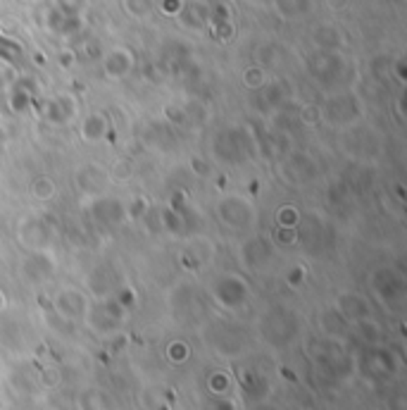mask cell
<instances>
[{"label":"cell","mask_w":407,"mask_h":410,"mask_svg":"<svg viewBox=\"0 0 407 410\" xmlns=\"http://www.w3.org/2000/svg\"><path fill=\"white\" fill-rule=\"evenodd\" d=\"M212 155L222 165H245L258 155V138L241 124L222 127L212 136Z\"/></svg>","instance_id":"1"},{"label":"cell","mask_w":407,"mask_h":410,"mask_svg":"<svg viewBox=\"0 0 407 410\" xmlns=\"http://www.w3.org/2000/svg\"><path fill=\"white\" fill-rule=\"evenodd\" d=\"M214 215L217 219L231 232H253L258 224V210L255 205L243 196H224L214 205Z\"/></svg>","instance_id":"2"},{"label":"cell","mask_w":407,"mask_h":410,"mask_svg":"<svg viewBox=\"0 0 407 410\" xmlns=\"http://www.w3.org/2000/svg\"><path fill=\"white\" fill-rule=\"evenodd\" d=\"M295 241L308 253L319 256V253L334 248V229L319 215H308V217H300L295 224Z\"/></svg>","instance_id":"3"},{"label":"cell","mask_w":407,"mask_h":410,"mask_svg":"<svg viewBox=\"0 0 407 410\" xmlns=\"http://www.w3.org/2000/svg\"><path fill=\"white\" fill-rule=\"evenodd\" d=\"M365 114V105L353 93H336V96L326 98L324 108H321V117L334 127H353L358 124Z\"/></svg>","instance_id":"4"},{"label":"cell","mask_w":407,"mask_h":410,"mask_svg":"<svg viewBox=\"0 0 407 410\" xmlns=\"http://www.w3.org/2000/svg\"><path fill=\"white\" fill-rule=\"evenodd\" d=\"M88 217L98 229H117L127 219V205L119 198L100 193L88 201Z\"/></svg>","instance_id":"5"},{"label":"cell","mask_w":407,"mask_h":410,"mask_svg":"<svg viewBox=\"0 0 407 410\" xmlns=\"http://www.w3.org/2000/svg\"><path fill=\"white\" fill-rule=\"evenodd\" d=\"M343 148L353 158L369 160L381 153V138L376 136V132L371 127H358V124H353V127H345Z\"/></svg>","instance_id":"6"},{"label":"cell","mask_w":407,"mask_h":410,"mask_svg":"<svg viewBox=\"0 0 407 410\" xmlns=\"http://www.w3.org/2000/svg\"><path fill=\"white\" fill-rule=\"evenodd\" d=\"M238 258L241 263L248 269H255V272H264L271 263H274L276 253H274V243L269 239L260 237V234H253L248 237L238 248Z\"/></svg>","instance_id":"7"},{"label":"cell","mask_w":407,"mask_h":410,"mask_svg":"<svg viewBox=\"0 0 407 410\" xmlns=\"http://www.w3.org/2000/svg\"><path fill=\"white\" fill-rule=\"evenodd\" d=\"M248 293H250L248 284H245V279L238 277V274L224 272L212 282V296L217 298V303L224 308L243 306L245 298H248Z\"/></svg>","instance_id":"8"},{"label":"cell","mask_w":407,"mask_h":410,"mask_svg":"<svg viewBox=\"0 0 407 410\" xmlns=\"http://www.w3.org/2000/svg\"><path fill=\"white\" fill-rule=\"evenodd\" d=\"M124 322V306L119 301H103L88 313V324L100 334H112Z\"/></svg>","instance_id":"9"},{"label":"cell","mask_w":407,"mask_h":410,"mask_svg":"<svg viewBox=\"0 0 407 410\" xmlns=\"http://www.w3.org/2000/svg\"><path fill=\"white\" fill-rule=\"evenodd\" d=\"M371 287L386 303H400L405 296V279L391 267H381L371 274Z\"/></svg>","instance_id":"10"},{"label":"cell","mask_w":407,"mask_h":410,"mask_svg":"<svg viewBox=\"0 0 407 410\" xmlns=\"http://www.w3.org/2000/svg\"><path fill=\"white\" fill-rule=\"evenodd\" d=\"M74 182H77L79 191L86 193L88 198L100 196V193H105V189L110 186L108 172H105V169L100 167V165H95V162L82 165V167L77 169V174H74Z\"/></svg>","instance_id":"11"},{"label":"cell","mask_w":407,"mask_h":410,"mask_svg":"<svg viewBox=\"0 0 407 410\" xmlns=\"http://www.w3.org/2000/svg\"><path fill=\"white\" fill-rule=\"evenodd\" d=\"M17 237H19V241L29 248V251H45V246L50 243L53 232H50V224L45 222V219L29 217L19 224Z\"/></svg>","instance_id":"12"},{"label":"cell","mask_w":407,"mask_h":410,"mask_svg":"<svg viewBox=\"0 0 407 410\" xmlns=\"http://www.w3.org/2000/svg\"><path fill=\"white\" fill-rule=\"evenodd\" d=\"M281 174L293 184H305L310 179H314L317 165L308 153H291L281 165Z\"/></svg>","instance_id":"13"},{"label":"cell","mask_w":407,"mask_h":410,"mask_svg":"<svg viewBox=\"0 0 407 410\" xmlns=\"http://www.w3.org/2000/svg\"><path fill=\"white\" fill-rule=\"evenodd\" d=\"M53 272H55V263L45 251H32L22 260V274L34 284H41L45 279H50Z\"/></svg>","instance_id":"14"},{"label":"cell","mask_w":407,"mask_h":410,"mask_svg":"<svg viewBox=\"0 0 407 410\" xmlns=\"http://www.w3.org/2000/svg\"><path fill=\"white\" fill-rule=\"evenodd\" d=\"M264 327H269L267 337L271 339V343H286V339H291V334H295L298 322L295 317L284 308H276L269 313V317L264 319Z\"/></svg>","instance_id":"15"},{"label":"cell","mask_w":407,"mask_h":410,"mask_svg":"<svg viewBox=\"0 0 407 410\" xmlns=\"http://www.w3.org/2000/svg\"><path fill=\"white\" fill-rule=\"evenodd\" d=\"M55 310L62 315L64 319H79L86 315L88 303L86 296L77 289H62V291L55 296Z\"/></svg>","instance_id":"16"},{"label":"cell","mask_w":407,"mask_h":410,"mask_svg":"<svg viewBox=\"0 0 407 410\" xmlns=\"http://www.w3.org/2000/svg\"><path fill=\"white\" fill-rule=\"evenodd\" d=\"M286 103H288V88H286L284 84L274 82L258 93V103H253V105L262 114H276L286 108Z\"/></svg>","instance_id":"17"},{"label":"cell","mask_w":407,"mask_h":410,"mask_svg":"<svg viewBox=\"0 0 407 410\" xmlns=\"http://www.w3.org/2000/svg\"><path fill=\"white\" fill-rule=\"evenodd\" d=\"M110 132V119L105 112H88L84 114L82 124H79V136L86 143H100Z\"/></svg>","instance_id":"18"},{"label":"cell","mask_w":407,"mask_h":410,"mask_svg":"<svg viewBox=\"0 0 407 410\" xmlns=\"http://www.w3.org/2000/svg\"><path fill=\"white\" fill-rule=\"evenodd\" d=\"M338 313L343 315L345 319H353V322H362V319L369 317L371 308L369 303L365 301L358 293H343L338 298Z\"/></svg>","instance_id":"19"},{"label":"cell","mask_w":407,"mask_h":410,"mask_svg":"<svg viewBox=\"0 0 407 410\" xmlns=\"http://www.w3.org/2000/svg\"><path fill=\"white\" fill-rule=\"evenodd\" d=\"M74 112H77V105L69 98H53L43 105V117L53 124H67L74 117Z\"/></svg>","instance_id":"20"},{"label":"cell","mask_w":407,"mask_h":410,"mask_svg":"<svg viewBox=\"0 0 407 410\" xmlns=\"http://www.w3.org/2000/svg\"><path fill=\"white\" fill-rule=\"evenodd\" d=\"M103 398L98 391H88L86 396H82V410H105L103 408Z\"/></svg>","instance_id":"21"},{"label":"cell","mask_w":407,"mask_h":410,"mask_svg":"<svg viewBox=\"0 0 407 410\" xmlns=\"http://www.w3.org/2000/svg\"><path fill=\"white\" fill-rule=\"evenodd\" d=\"M34 193H36L38 198H50L55 193V186L50 179H38L36 184H34Z\"/></svg>","instance_id":"22"},{"label":"cell","mask_w":407,"mask_h":410,"mask_svg":"<svg viewBox=\"0 0 407 410\" xmlns=\"http://www.w3.org/2000/svg\"><path fill=\"white\" fill-rule=\"evenodd\" d=\"M210 387H212V391H226V387H229V379L224 377L222 372L219 374H212V379H210Z\"/></svg>","instance_id":"23"},{"label":"cell","mask_w":407,"mask_h":410,"mask_svg":"<svg viewBox=\"0 0 407 410\" xmlns=\"http://www.w3.org/2000/svg\"><path fill=\"white\" fill-rule=\"evenodd\" d=\"M403 403H405L403 396H398V403H395V406H403ZM395 410H403V408H395Z\"/></svg>","instance_id":"24"}]
</instances>
